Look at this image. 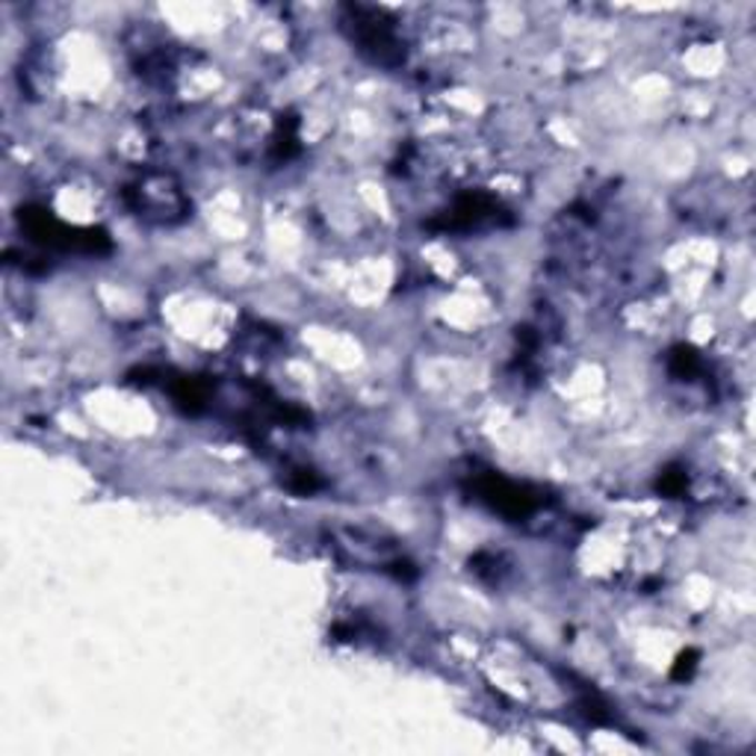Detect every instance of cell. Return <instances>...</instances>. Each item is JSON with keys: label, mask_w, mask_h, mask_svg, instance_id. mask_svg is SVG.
Wrapping results in <instances>:
<instances>
[{"label": "cell", "mask_w": 756, "mask_h": 756, "mask_svg": "<svg viewBox=\"0 0 756 756\" xmlns=\"http://www.w3.org/2000/svg\"><path fill=\"white\" fill-rule=\"evenodd\" d=\"M21 225H24V231L30 233V240L42 242V246H51V249L89 251V255H98V251L110 249V242H107V233L103 231H94V228H69V225H62L60 219H53L48 210L27 207V210H21Z\"/></svg>", "instance_id": "6da1fadb"}, {"label": "cell", "mask_w": 756, "mask_h": 756, "mask_svg": "<svg viewBox=\"0 0 756 756\" xmlns=\"http://www.w3.org/2000/svg\"><path fill=\"white\" fill-rule=\"evenodd\" d=\"M695 659H697V654H692V650L679 656L677 668H674V677H677V679H688V677H692V670H695V665H697Z\"/></svg>", "instance_id": "52a82bcc"}, {"label": "cell", "mask_w": 756, "mask_h": 756, "mask_svg": "<svg viewBox=\"0 0 756 756\" xmlns=\"http://www.w3.org/2000/svg\"><path fill=\"white\" fill-rule=\"evenodd\" d=\"M133 192V207L139 210V216H157V219H169L172 213L181 216L183 213V196L181 189L172 187V183L166 181V178H146V181H139L137 189H130Z\"/></svg>", "instance_id": "3957f363"}, {"label": "cell", "mask_w": 756, "mask_h": 756, "mask_svg": "<svg viewBox=\"0 0 756 756\" xmlns=\"http://www.w3.org/2000/svg\"><path fill=\"white\" fill-rule=\"evenodd\" d=\"M659 490H662V494H668V497H677V494H683V490H686V476H683L679 470L662 472Z\"/></svg>", "instance_id": "8992f818"}, {"label": "cell", "mask_w": 756, "mask_h": 756, "mask_svg": "<svg viewBox=\"0 0 756 756\" xmlns=\"http://www.w3.org/2000/svg\"><path fill=\"white\" fill-rule=\"evenodd\" d=\"M355 12V42L372 62L381 66H396L402 60L399 42H396L394 27L387 24L385 18L370 12V9H352Z\"/></svg>", "instance_id": "7a4b0ae2"}, {"label": "cell", "mask_w": 756, "mask_h": 756, "mask_svg": "<svg viewBox=\"0 0 756 756\" xmlns=\"http://www.w3.org/2000/svg\"><path fill=\"white\" fill-rule=\"evenodd\" d=\"M670 370L677 372L679 378L697 376L700 372V358L692 349H686V346H679L677 352L670 355Z\"/></svg>", "instance_id": "5b68a950"}, {"label": "cell", "mask_w": 756, "mask_h": 756, "mask_svg": "<svg viewBox=\"0 0 756 756\" xmlns=\"http://www.w3.org/2000/svg\"><path fill=\"white\" fill-rule=\"evenodd\" d=\"M479 494L485 503L503 511L508 517H526L535 508V497L526 488L515 485V481L499 479V476H488L479 485Z\"/></svg>", "instance_id": "277c9868"}]
</instances>
